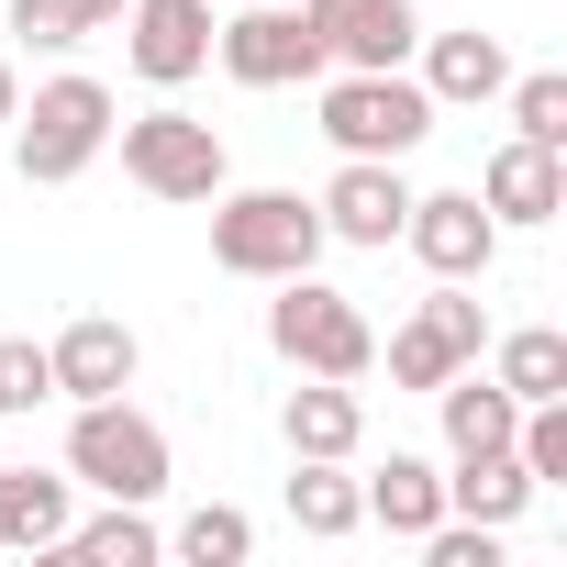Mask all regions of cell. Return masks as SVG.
Listing matches in <instances>:
<instances>
[{"mask_svg": "<svg viewBox=\"0 0 567 567\" xmlns=\"http://www.w3.org/2000/svg\"><path fill=\"white\" fill-rule=\"evenodd\" d=\"M478 357H489V379H501L512 401H567V334H556V323H512V334H489Z\"/></svg>", "mask_w": 567, "mask_h": 567, "instance_id": "cell-19", "label": "cell"}, {"mask_svg": "<svg viewBox=\"0 0 567 567\" xmlns=\"http://www.w3.org/2000/svg\"><path fill=\"white\" fill-rule=\"evenodd\" d=\"M112 134H123V178L156 189V200H212V189L234 178V156H223V134H212L200 112H134V123H112Z\"/></svg>", "mask_w": 567, "mask_h": 567, "instance_id": "cell-7", "label": "cell"}, {"mask_svg": "<svg viewBox=\"0 0 567 567\" xmlns=\"http://www.w3.org/2000/svg\"><path fill=\"white\" fill-rule=\"evenodd\" d=\"M68 23H79V34H112V23H123V0H68Z\"/></svg>", "mask_w": 567, "mask_h": 567, "instance_id": "cell-28", "label": "cell"}, {"mask_svg": "<svg viewBox=\"0 0 567 567\" xmlns=\"http://www.w3.org/2000/svg\"><path fill=\"white\" fill-rule=\"evenodd\" d=\"M489 312L467 301V278H434V301H412V323L390 334V390H445L456 368H478Z\"/></svg>", "mask_w": 567, "mask_h": 567, "instance_id": "cell-8", "label": "cell"}, {"mask_svg": "<svg viewBox=\"0 0 567 567\" xmlns=\"http://www.w3.org/2000/svg\"><path fill=\"white\" fill-rule=\"evenodd\" d=\"M323 256V212L301 189H212V267L223 278H301Z\"/></svg>", "mask_w": 567, "mask_h": 567, "instance_id": "cell-1", "label": "cell"}, {"mask_svg": "<svg viewBox=\"0 0 567 567\" xmlns=\"http://www.w3.org/2000/svg\"><path fill=\"white\" fill-rule=\"evenodd\" d=\"M12 34H23L34 56H68V45H90V34L68 23V0H12Z\"/></svg>", "mask_w": 567, "mask_h": 567, "instance_id": "cell-27", "label": "cell"}, {"mask_svg": "<svg viewBox=\"0 0 567 567\" xmlns=\"http://www.w3.org/2000/svg\"><path fill=\"white\" fill-rule=\"evenodd\" d=\"M267 346L290 357L301 379H368L379 368V334H368V312L346 301V290H323V278L301 267V278H267Z\"/></svg>", "mask_w": 567, "mask_h": 567, "instance_id": "cell-2", "label": "cell"}, {"mask_svg": "<svg viewBox=\"0 0 567 567\" xmlns=\"http://www.w3.org/2000/svg\"><path fill=\"white\" fill-rule=\"evenodd\" d=\"M101 145H112V90L79 79V68H56V79L12 112V167H23L34 189H68Z\"/></svg>", "mask_w": 567, "mask_h": 567, "instance_id": "cell-4", "label": "cell"}, {"mask_svg": "<svg viewBox=\"0 0 567 567\" xmlns=\"http://www.w3.org/2000/svg\"><path fill=\"white\" fill-rule=\"evenodd\" d=\"M523 501H534V478H523V456H512V445H501V456H456V467H445V512H456V523H501V534H512V523H523Z\"/></svg>", "mask_w": 567, "mask_h": 567, "instance_id": "cell-20", "label": "cell"}, {"mask_svg": "<svg viewBox=\"0 0 567 567\" xmlns=\"http://www.w3.org/2000/svg\"><path fill=\"white\" fill-rule=\"evenodd\" d=\"M501 101H512V134H523V145H556V156H567V79H556V68L501 79Z\"/></svg>", "mask_w": 567, "mask_h": 567, "instance_id": "cell-25", "label": "cell"}, {"mask_svg": "<svg viewBox=\"0 0 567 567\" xmlns=\"http://www.w3.org/2000/svg\"><path fill=\"white\" fill-rule=\"evenodd\" d=\"M357 501H368V523H390L401 545H423V534L445 523V467L390 445V467H368V478H357Z\"/></svg>", "mask_w": 567, "mask_h": 567, "instance_id": "cell-16", "label": "cell"}, {"mask_svg": "<svg viewBox=\"0 0 567 567\" xmlns=\"http://www.w3.org/2000/svg\"><path fill=\"white\" fill-rule=\"evenodd\" d=\"M68 523H79V512H68V478L0 467V545H12V556H45V545H56Z\"/></svg>", "mask_w": 567, "mask_h": 567, "instance_id": "cell-22", "label": "cell"}, {"mask_svg": "<svg viewBox=\"0 0 567 567\" xmlns=\"http://www.w3.org/2000/svg\"><path fill=\"white\" fill-rule=\"evenodd\" d=\"M401 245H412L434 278H489V256H501V223H489V200H478V189H412V212H401Z\"/></svg>", "mask_w": 567, "mask_h": 567, "instance_id": "cell-11", "label": "cell"}, {"mask_svg": "<svg viewBox=\"0 0 567 567\" xmlns=\"http://www.w3.org/2000/svg\"><path fill=\"white\" fill-rule=\"evenodd\" d=\"M312 212H323V245L390 256V245H401V212H412V178H401V156H346L334 189H323Z\"/></svg>", "mask_w": 567, "mask_h": 567, "instance_id": "cell-10", "label": "cell"}, {"mask_svg": "<svg viewBox=\"0 0 567 567\" xmlns=\"http://www.w3.org/2000/svg\"><path fill=\"white\" fill-rule=\"evenodd\" d=\"M501 79H512V56H501V34H423V90H434V112H467V101H501Z\"/></svg>", "mask_w": 567, "mask_h": 567, "instance_id": "cell-17", "label": "cell"}, {"mask_svg": "<svg viewBox=\"0 0 567 567\" xmlns=\"http://www.w3.org/2000/svg\"><path fill=\"white\" fill-rule=\"evenodd\" d=\"M290 523H301L312 545H346V534L368 523V501H357L346 456H290Z\"/></svg>", "mask_w": 567, "mask_h": 567, "instance_id": "cell-21", "label": "cell"}, {"mask_svg": "<svg viewBox=\"0 0 567 567\" xmlns=\"http://www.w3.org/2000/svg\"><path fill=\"white\" fill-rule=\"evenodd\" d=\"M112 34H123V56H134L145 90H189L212 68V0H123Z\"/></svg>", "mask_w": 567, "mask_h": 567, "instance_id": "cell-9", "label": "cell"}, {"mask_svg": "<svg viewBox=\"0 0 567 567\" xmlns=\"http://www.w3.org/2000/svg\"><path fill=\"white\" fill-rule=\"evenodd\" d=\"M278 434H290V456H357V445H368L357 379H301L290 401H278Z\"/></svg>", "mask_w": 567, "mask_h": 567, "instance_id": "cell-15", "label": "cell"}, {"mask_svg": "<svg viewBox=\"0 0 567 567\" xmlns=\"http://www.w3.org/2000/svg\"><path fill=\"white\" fill-rule=\"evenodd\" d=\"M56 401V368H45V346L34 334H0V412H12V423H34Z\"/></svg>", "mask_w": 567, "mask_h": 567, "instance_id": "cell-26", "label": "cell"}, {"mask_svg": "<svg viewBox=\"0 0 567 567\" xmlns=\"http://www.w3.org/2000/svg\"><path fill=\"white\" fill-rule=\"evenodd\" d=\"M212 56H223V79L234 90H312L334 56H323V34L301 23V0H256V12H234V23H212Z\"/></svg>", "mask_w": 567, "mask_h": 567, "instance_id": "cell-6", "label": "cell"}, {"mask_svg": "<svg viewBox=\"0 0 567 567\" xmlns=\"http://www.w3.org/2000/svg\"><path fill=\"white\" fill-rule=\"evenodd\" d=\"M478 200H489V223H501V234H512V223H556V212H567V156L512 134V145H489Z\"/></svg>", "mask_w": 567, "mask_h": 567, "instance_id": "cell-14", "label": "cell"}, {"mask_svg": "<svg viewBox=\"0 0 567 567\" xmlns=\"http://www.w3.org/2000/svg\"><path fill=\"white\" fill-rule=\"evenodd\" d=\"M167 556H189V567H245V556H256V523H245L234 501H200V512L167 534Z\"/></svg>", "mask_w": 567, "mask_h": 567, "instance_id": "cell-24", "label": "cell"}, {"mask_svg": "<svg viewBox=\"0 0 567 567\" xmlns=\"http://www.w3.org/2000/svg\"><path fill=\"white\" fill-rule=\"evenodd\" d=\"M301 23L323 34L334 68H401L423 45V12L412 0H301Z\"/></svg>", "mask_w": 567, "mask_h": 567, "instance_id": "cell-12", "label": "cell"}, {"mask_svg": "<svg viewBox=\"0 0 567 567\" xmlns=\"http://www.w3.org/2000/svg\"><path fill=\"white\" fill-rule=\"evenodd\" d=\"M56 545H68V556H90V567H156V556H167V534L145 523V501H112V512L68 523Z\"/></svg>", "mask_w": 567, "mask_h": 567, "instance_id": "cell-23", "label": "cell"}, {"mask_svg": "<svg viewBox=\"0 0 567 567\" xmlns=\"http://www.w3.org/2000/svg\"><path fill=\"white\" fill-rule=\"evenodd\" d=\"M68 489H101V501H156L167 489V434L112 390V401H79L68 423Z\"/></svg>", "mask_w": 567, "mask_h": 567, "instance_id": "cell-5", "label": "cell"}, {"mask_svg": "<svg viewBox=\"0 0 567 567\" xmlns=\"http://www.w3.org/2000/svg\"><path fill=\"white\" fill-rule=\"evenodd\" d=\"M312 90H323L334 156H412V145L434 134V90L401 79V68H323Z\"/></svg>", "mask_w": 567, "mask_h": 567, "instance_id": "cell-3", "label": "cell"}, {"mask_svg": "<svg viewBox=\"0 0 567 567\" xmlns=\"http://www.w3.org/2000/svg\"><path fill=\"white\" fill-rule=\"evenodd\" d=\"M12 112H23V68L0 56V134H12Z\"/></svg>", "mask_w": 567, "mask_h": 567, "instance_id": "cell-29", "label": "cell"}, {"mask_svg": "<svg viewBox=\"0 0 567 567\" xmlns=\"http://www.w3.org/2000/svg\"><path fill=\"white\" fill-rule=\"evenodd\" d=\"M45 368H56V401H112V390H134L145 346H134V323H112V312H79V323L45 346Z\"/></svg>", "mask_w": 567, "mask_h": 567, "instance_id": "cell-13", "label": "cell"}, {"mask_svg": "<svg viewBox=\"0 0 567 567\" xmlns=\"http://www.w3.org/2000/svg\"><path fill=\"white\" fill-rule=\"evenodd\" d=\"M434 412H445V456H501L512 445V423H523V401L501 390V379H478V368H456L445 390H423Z\"/></svg>", "mask_w": 567, "mask_h": 567, "instance_id": "cell-18", "label": "cell"}]
</instances>
